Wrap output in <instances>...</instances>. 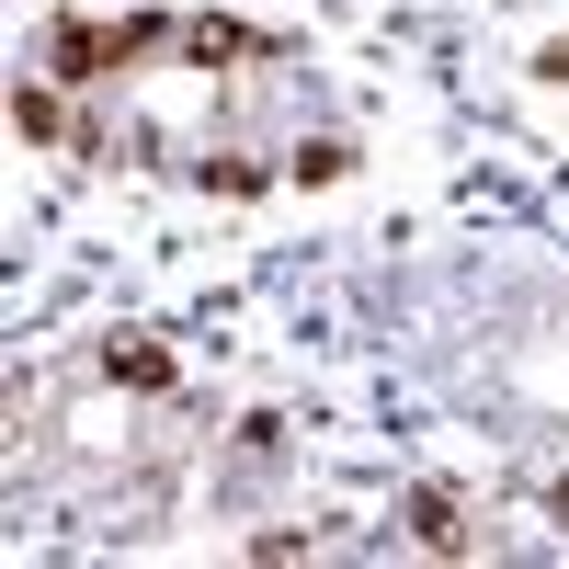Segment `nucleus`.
<instances>
[{"mask_svg": "<svg viewBox=\"0 0 569 569\" xmlns=\"http://www.w3.org/2000/svg\"><path fill=\"white\" fill-rule=\"evenodd\" d=\"M160 46H182V23H171V12H126V23L58 12V23H46V69L91 91V80H114V69H137V58H160Z\"/></svg>", "mask_w": 569, "mask_h": 569, "instance_id": "1", "label": "nucleus"}, {"mask_svg": "<svg viewBox=\"0 0 569 569\" xmlns=\"http://www.w3.org/2000/svg\"><path fill=\"white\" fill-rule=\"evenodd\" d=\"M182 58H206V69H273L284 46H273L262 23H228V12H194V23H182Z\"/></svg>", "mask_w": 569, "mask_h": 569, "instance_id": "2", "label": "nucleus"}, {"mask_svg": "<svg viewBox=\"0 0 569 569\" xmlns=\"http://www.w3.org/2000/svg\"><path fill=\"white\" fill-rule=\"evenodd\" d=\"M103 376H114V388H137V399H171V388H182V365L149 342V330H114V342H103Z\"/></svg>", "mask_w": 569, "mask_h": 569, "instance_id": "3", "label": "nucleus"}, {"mask_svg": "<svg viewBox=\"0 0 569 569\" xmlns=\"http://www.w3.org/2000/svg\"><path fill=\"white\" fill-rule=\"evenodd\" d=\"M410 547H421V558H467L479 536H467V512H456L445 490H410Z\"/></svg>", "mask_w": 569, "mask_h": 569, "instance_id": "4", "label": "nucleus"}, {"mask_svg": "<svg viewBox=\"0 0 569 569\" xmlns=\"http://www.w3.org/2000/svg\"><path fill=\"white\" fill-rule=\"evenodd\" d=\"M12 126L34 137V149H46V137H69V114H58V91H46V80H23V91H12Z\"/></svg>", "mask_w": 569, "mask_h": 569, "instance_id": "5", "label": "nucleus"}, {"mask_svg": "<svg viewBox=\"0 0 569 569\" xmlns=\"http://www.w3.org/2000/svg\"><path fill=\"white\" fill-rule=\"evenodd\" d=\"M342 171H353L342 137H308V149H297V182H342Z\"/></svg>", "mask_w": 569, "mask_h": 569, "instance_id": "6", "label": "nucleus"}, {"mask_svg": "<svg viewBox=\"0 0 569 569\" xmlns=\"http://www.w3.org/2000/svg\"><path fill=\"white\" fill-rule=\"evenodd\" d=\"M206 182H217V194H262L273 171H262V160H206Z\"/></svg>", "mask_w": 569, "mask_h": 569, "instance_id": "7", "label": "nucleus"}]
</instances>
